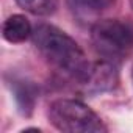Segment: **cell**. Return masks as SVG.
Listing matches in <instances>:
<instances>
[{
    "label": "cell",
    "mask_w": 133,
    "mask_h": 133,
    "mask_svg": "<svg viewBox=\"0 0 133 133\" xmlns=\"http://www.w3.org/2000/svg\"><path fill=\"white\" fill-rule=\"evenodd\" d=\"M89 92H107L113 91L119 83V74L114 63L111 61H99L91 66L89 74L83 82Z\"/></svg>",
    "instance_id": "277c9868"
},
{
    "label": "cell",
    "mask_w": 133,
    "mask_h": 133,
    "mask_svg": "<svg viewBox=\"0 0 133 133\" xmlns=\"http://www.w3.org/2000/svg\"><path fill=\"white\" fill-rule=\"evenodd\" d=\"M31 35H33L31 25L28 19L22 14H13L3 24V38L8 42H13V44L24 42Z\"/></svg>",
    "instance_id": "8992f818"
},
{
    "label": "cell",
    "mask_w": 133,
    "mask_h": 133,
    "mask_svg": "<svg viewBox=\"0 0 133 133\" xmlns=\"http://www.w3.org/2000/svg\"><path fill=\"white\" fill-rule=\"evenodd\" d=\"M130 5H131V8H133V0H130Z\"/></svg>",
    "instance_id": "9c48e42d"
},
{
    "label": "cell",
    "mask_w": 133,
    "mask_h": 133,
    "mask_svg": "<svg viewBox=\"0 0 133 133\" xmlns=\"http://www.w3.org/2000/svg\"><path fill=\"white\" fill-rule=\"evenodd\" d=\"M10 86H11V91H13L16 105H17L21 114L30 116L33 113L35 102H36V94H38L36 92V86L31 82L22 80V78L11 80Z\"/></svg>",
    "instance_id": "5b68a950"
},
{
    "label": "cell",
    "mask_w": 133,
    "mask_h": 133,
    "mask_svg": "<svg viewBox=\"0 0 133 133\" xmlns=\"http://www.w3.org/2000/svg\"><path fill=\"white\" fill-rule=\"evenodd\" d=\"M74 3L86 11H99L103 8L105 0H74Z\"/></svg>",
    "instance_id": "ba28073f"
},
{
    "label": "cell",
    "mask_w": 133,
    "mask_h": 133,
    "mask_svg": "<svg viewBox=\"0 0 133 133\" xmlns=\"http://www.w3.org/2000/svg\"><path fill=\"white\" fill-rule=\"evenodd\" d=\"M91 41L100 56L107 61L119 63L133 45V33L121 21L103 19L92 25Z\"/></svg>",
    "instance_id": "3957f363"
},
{
    "label": "cell",
    "mask_w": 133,
    "mask_h": 133,
    "mask_svg": "<svg viewBox=\"0 0 133 133\" xmlns=\"http://www.w3.org/2000/svg\"><path fill=\"white\" fill-rule=\"evenodd\" d=\"M49 121L55 128L66 133H100L107 127L100 117L83 102L58 99L49 107Z\"/></svg>",
    "instance_id": "7a4b0ae2"
},
{
    "label": "cell",
    "mask_w": 133,
    "mask_h": 133,
    "mask_svg": "<svg viewBox=\"0 0 133 133\" xmlns=\"http://www.w3.org/2000/svg\"><path fill=\"white\" fill-rule=\"evenodd\" d=\"M17 5L35 16H50L58 8V0H16Z\"/></svg>",
    "instance_id": "52a82bcc"
},
{
    "label": "cell",
    "mask_w": 133,
    "mask_h": 133,
    "mask_svg": "<svg viewBox=\"0 0 133 133\" xmlns=\"http://www.w3.org/2000/svg\"><path fill=\"white\" fill-rule=\"evenodd\" d=\"M31 38L36 49L50 64L82 83L86 80L91 64L82 47L68 33L53 25L41 24L33 30Z\"/></svg>",
    "instance_id": "6da1fadb"
}]
</instances>
